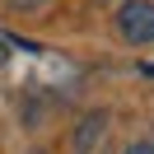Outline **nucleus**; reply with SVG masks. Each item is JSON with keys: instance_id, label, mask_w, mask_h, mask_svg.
Here are the masks:
<instances>
[{"instance_id": "1", "label": "nucleus", "mask_w": 154, "mask_h": 154, "mask_svg": "<svg viewBox=\"0 0 154 154\" xmlns=\"http://www.w3.org/2000/svg\"><path fill=\"white\" fill-rule=\"evenodd\" d=\"M117 33L131 47H154V0H122L117 5Z\"/></svg>"}, {"instance_id": "6", "label": "nucleus", "mask_w": 154, "mask_h": 154, "mask_svg": "<svg viewBox=\"0 0 154 154\" xmlns=\"http://www.w3.org/2000/svg\"><path fill=\"white\" fill-rule=\"evenodd\" d=\"M98 5H107V0H98Z\"/></svg>"}, {"instance_id": "3", "label": "nucleus", "mask_w": 154, "mask_h": 154, "mask_svg": "<svg viewBox=\"0 0 154 154\" xmlns=\"http://www.w3.org/2000/svg\"><path fill=\"white\" fill-rule=\"evenodd\" d=\"M126 154H154V145L149 140H135V145H126Z\"/></svg>"}, {"instance_id": "2", "label": "nucleus", "mask_w": 154, "mask_h": 154, "mask_svg": "<svg viewBox=\"0 0 154 154\" xmlns=\"http://www.w3.org/2000/svg\"><path fill=\"white\" fill-rule=\"evenodd\" d=\"M107 135V112H89L84 122L75 126V154H94Z\"/></svg>"}, {"instance_id": "4", "label": "nucleus", "mask_w": 154, "mask_h": 154, "mask_svg": "<svg viewBox=\"0 0 154 154\" xmlns=\"http://www.w3.org/2000/svg\"><path fill=\"white\" fill-rule=\"evenodd\" d=\"M5 61H10V51H5V42H0V66H5Z\"/></svg>"}, {"instance_id": "5", "label": "nucleus", "mask_w": 154, "mask_h": 154, "mask_svg": "<svg viewBox=\"0 0 154 154\" xmlns=\"http://www.w3.org/2000/svg\"><path fill=\"white\" fill-rule=\"evenodd\" d=\"M14 5H38V0H14Z\"/></svg>"}]
</instances>
